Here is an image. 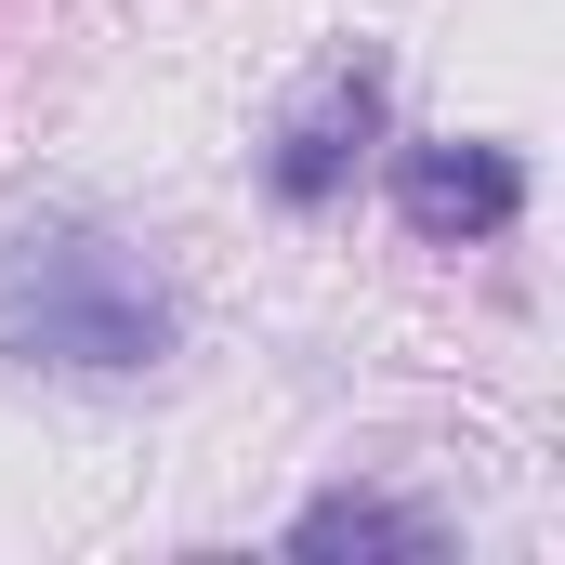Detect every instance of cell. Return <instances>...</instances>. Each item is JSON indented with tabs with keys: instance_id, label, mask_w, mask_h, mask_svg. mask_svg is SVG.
<instances>
[{
	"instance_id": "7a4b0ae2",
	"label": "cell",
	"mask_w": 565,
	"mask_h": 565,
	"mask_svg": "<svg viewBox=\"0 0 565 565\" xmlns=\"http://www.w3.org/2000/svg\"><path fill=\"white\" fill-rule=\"evenodd\" d=\"M395 211L434 250H473V237H500L526 211V171H513V145H408L395 158Z\"/></svg>"
},
{
	"instance_id": "6da1fadb",
	"label": "cell",
	"mask_w": 565,
	"mask_h": 565,
	"mask_svg": "<svg viewBox=\"0 0 565 565\" xmlns=\"http://www.w3.org/2000/svg\"><path fill=\"white\" fill-rule=\"evenodd\" d=\"M0 355L13 369H66V382H132L171 355V289L132 237L40 211L0 237Z\"/></svg>"
},
{
	"instance_id": "277c9868",
	"label": "cell",
	"mask_w": 565,
	"mask_h": 565,
	"mask_svg": "<svg viewBox=\"0 0 565 565\" xmlns=\"http://www.w3.org/2000/svg\"><path fill=\"white\" fill-rule=\"evenodd\" d=\"M289 540H302V553H434V526H422V513H408V500H369V487L316 500Z\"/></svg>"
},
{
	"instance_id": "3957f363",
	"label": "cell",
	"mask_w": 565,
	"mask_h": 565,
	"mask_svg": "<svg viewBox=\"0 0 565 565\" xmlns=\"http://www.w3.org/2000/svg\"><path fill=\"white\" fill-rule=\"evenodd\" d=\"M369 132H382V66L355 53V66H329V79H316V93L289 106L277 158H264V171H277V198H289V211L342 198V171H355V145H369Z\"/></svg>"
}]
</instances>
